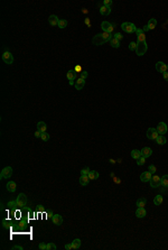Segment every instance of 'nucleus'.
I'll return each instance as SVG.
<instances>
[{
	"mask_svg": "<svg viewBox=\"0 0 168 250\" xmlns=\"http://www.w3.org/2000/svg\"><path fill=\"white\" fill-rule=\"evenodd\" d=\"M148 49V45L147 42H138L137 43V48H136V53L138 56H142V55L146 54Z\"/></svg>",
	"mask_w": 168,
	"mask_h": 250,
	"instance_id": "f257e3e1",
	"label": "nucleus"
},
{
	"mask_svg": "<svg viewBox=\"0 0 168 250\" xmlns=\"http://www.w3.org/2000/svg\"><path fill=\"white\" fill-rule=\"evenodd\" d=\"M85 24H86L88 27L91 26V25H90V19H88V18H86V19H85Z\"/></svg>",
	"mask_w": 168,
	"mask_h": 250,
	"instance_id": "603ef678",
	"label": "nucleus"
},
{
	"mask_svg": "<svg viewBox=\"0 0 168 250\" xmlns=\"http://www.w3.org/2000/svg\"><path fill=\"white\" fill-rule=\"evenodd\" d=\"M92 42H93V44L96 45V46H100V45H102V44H104V43H105V41L103 39V37H102V34H96V35L93 37Z\"/></svg>",
	"mask_w": 168,
	"mask_h": 250,
	"instance_id": "9d476101",
	"label": "nucleus"
},
{
	"mask_svg": "<svg viewBox=\"0 0 168 250\" xmlns=\"http://www.w3.org/2000/svg\"><path fill=\"white\" fill-rule=\"evenodd\" d=\"M65 249H66V250L73 249V247H72V243H71V245H65Z\"/></svg>",
	"mask_w": 168,
	"mask_h": 250,
	"instance_id": "8fccbe9b",
	"label": "nucleus"
},
{
	"mask_svg": "<svg viewBox=\"0 0 168 250\" xmlns=\"http://www.w3.org/2000/svg\"><path fill=\"white\" fill-rule=\"evenodd\" d=\"M149 172H150L151 173V174H155V173L156 172H157V167H156V166L155 165H150V166H149Z\"/></svg>",
	"mask_w": 168,
	"mask_h": 250,
	"instance_id": "4c0bfd02",
	"label": "nucleus"
},
{
	"mask_svg": "<svg viewBox=\"0 0 168 250\" xmlns=\"http://www.w3.org/2000/svg\"><path fill=\"white\" fill-rule=\"evenodd\" d=\"M111 5H112L111 0H104V1H103V6H106V7H111Z\"/></svg>",
	"mask_w": 168,
	"mask_h": 250,
	"instance_id": "a19ab883",
	"label": "nucleus"
},
{
	"mask_svg": "<svg viewBox=\"0 0 168 250\" xmlns=\"http://www.w3.org/2000/svg\"><path fill=\"white\" fill-rule=\"evenodd\" d=\"M137 36H138V42H146V35H145V33L140 34V35H137Z\"/></svg>",
	"mask_w": 168,
	"mask_h": 250,
	"instance_id": "e433bc0d",
	"label": "nucleus"
},
{
	"mask_svg": "<svg viewBox=\"0 0 168 250\" xmlns=\"http://www.w3.org/2000/svg\"><path fill=\"white\" fill-rule=\"evenodd\" d=\"M41 139H42L43 141H47V140H50V134H47L46 131H45V132H42Z\"/></svg>",
	"mask_w": 168,
	"mask_h": 250,
	"instance_id": "72a5a7b5",
	"label": "nucleus"
},
{
	"mask_svg": "<svg viewBox=\"0 0 168 250\" xmlns=\"http://www.w3.org/2000/svg\"><path fill=\"white\" fill-rule=\"evenodd\" d=\"M156 26H157V20H156L155 18H151V19L148 21V25H147L148 29L149 30H152V29L156 28Z\"/></svg>",
	"mask_w": 168,
	"mask_h": 250,
	"instance_id": "4be33fe9",
	"label": "nucleus"
},
{
	"mask_svg": "<svg viewBox=\"0 0 168 250\" xmlns=\"http://www.w3.org/2000/svg\"><path fill=\"white\" fill-rule=\"evenodd\" d=\"M11 175H13V168L10 166H7L1 171V174H0V177L1 178H10Z\"/></svg>",
	"mask_w": 168,
	"mask_h": 250,
	"instance_id": "423d86ee",
	"label": "nucleus"
},
{
	"mask_svg": "<svg viewBox=\"0 0 168 250\" xmlns=\"http://www.w3.org/2000/svg\"><path fill=\"white\" fill-rule=\"evenodd\" d=\"M146 203H147L146 197H141V199H139L138 201H137V206H138V208H145Z\"/></svg>",
	"mask_w": 168,
	"mask_h": 250,
	"instance_id": "bb28decb",
	"label": "nucleus"
},
{
	"mask_svg": "<svg viewBox=\"0 0 168 250\" xmlns=\"http://www.w3.org/2000/svg\"><path fill=\"white\" fill-rule=\"evenodd\" d=\"M80 184L82 185V186H85V185H87L88 184V182H90L91 180L88 178V175H81V177H80Z\"/></svg>",
	"mask_w": 168,
	"mask_h": 250,
	"instance_id": "aec40b11",
	"label": "nucleus"
},
{
	"mask_svg": "<svg viewBox=\"0 0 168 250\" xmlns=\"http://www.w3.org/2000/svg\"><path fill=\"white\" fill-rule=\"evenodd\" d=\"M156 129H157V131H158V134H159V135H165L167 132V130H168L167 125L165 122H159Z\"/></svg>",
	"mask_w": 168,
	"mask_h": 250,
	"instance_id": "9b49d317",
	"label": "nucleus"
},
{
	"mask_svg": "<svg viewBox=\"0 0 168 250\" xmlns=\"http://www.w3.org/2000/svg\"><path fill=\"white\" fill-rule=\"evenodd\" d=\"M75 89H76V90H78V91H80V90H82V89H83L84 88V85H85V80H83V79H78L77 80V81H76L75 82Z\"/></svg>",
	"mask_w": 168,
	"mask_h": 250,
	"instance_id": "4468645a",
	"label": "nucleus"
},
{
	"mask_svg": "<svg viewBox=\"0 0 168 250\" xmlns=\"http://www.w3.org/2000/svg\"><path fill=\"white\" fill-rule=\"evenodd\" d=\"M16 187H17V185L14 181H10L7 183V191L8 192H10V193L15 192V191H16Z\"/></svg>",
	"mask_w": 168,
	"mask_h": 250,
	"instance_id": "6ab92c4d",
	"label": "nucleus"
},
{
	"mask_svg": "<svg viewBox=\"0 0 168 250\" xmlns=\"http://www.w3.org/2000/svg\"><path fill=\"white\" fill-rule=\"evenodd\" d=\"M41 136H42V132H41V131H38V130H37V131L35 132V137H37V138L39 137V138H41Z\"/></svg>",
	"mask_w": 168,
	"mask_h": 250,
	"instance_id": "09e8293b",
	"label": "nucleus"
},
{
	"mask_svg": "<svg viewBox=\"0 0 168 250\" xmlns=\"http://www.w3.org/2000/svg\"><path fill=\"white\" fill-rule=\"evenodd\" d=\"M102 37H103V39H104L105 42H110L112 38H113L111 34H110V33H106V32H103V33H102Z\"/></svg>",
	"mask_w": 168,
	"mask_h": 250,
	"instance_id": "c756f323",
	"label": "nucleus"
},
{
	"mask_svg": "<svg viewBox=\"0 0 168 250\" xmlns=\"http://www.w3.org/2000/svg\"><path fill=\"white\" fill-rule=\"evenodd\" d=\"M136 215H137V218H140V219L145 218L147 215V211L145 210V208H138L136 211Z\"/></svg>",
	"mask_w": 168,
	"mask_h": 250,
	"instance_id": "2eb2a0df",
	"label": "nucleus"
},
{
	"mask_svg": "<svg viewBox=\"0 0 168 250\" xmlns=\"http://www.w3.org/2000/svg\"><path fill=\"white\" fill-rule=\"evenodd\" d=\"M161 185V177L159 176H152L151 180H150V186L152 187V189H157V187H159Z\"/></svg>",
	"mask_w": 168,
	"mask_h": 250,
	"instance_id": "6e6552de",
	"label": "nucleus"
},
{
	"mask_svg": "<svg viewBox=\"0 0 168 250\" xmlns=\"http://www.w3.org/2000/svg\"><path fill=\"white\" fill-rule=\"evenodd\" d=\"M46 129H47V126H46V123H45L44 121H39L37 123V130L38 131L45 132V131H46Z\"/></svg>",
	"mask_w": 168,
	"mask_h": 250,
	"instance_id": "5701e85b",
	"label": "nucleus"
},
{
	"mask_svg": "<svg viewBox=\"0 0 168 250\" xmlns=\"http://www.w3.org/2000/svg\"><path fill=\"white\" fill-rule=\"evenodd\" d=\"M122 37H123V36H122L120 33H117V34H114V38H117L118 41H120V39H122Z\"/></svg>",
	"mask_w": 168,
	"mask_h": 250,
	"instance_id": "c03bdc74",
	"label": "nucleus"
},
{
	"mask_svg": "<svg viewBox=\"0 0 168 250\" xmlns=\"http://www.w3.org/2000/svg\"><path fill=\"white\" fill-rule=\"evenodd\" d=\"M100 12L102 16H108L111 12V7H106V6H101L100 7Z\"/></svg>",
	"mask_w": 168,
	"mask_h": 250,
	"instance_id": "dca6fc26",
	"label": "nucleus"
},
{
	"mask_svg": "<svg viewBox=\"0 0 168 250\" xmlns=\"http://www.w3.org/2000/svg\"><path fill=\"white\" fill-rule=\"evenodd\" d=\"M121 28L123 29V32H126L128 34L136 33V30H137L136 25L132 24V23H128V21H126V23H123L121 25Z\"/></svg>",
	"mask_w": 168,
	"mask_h": 250,
	"instance_id": "f03ea898",
	"label": "nucleus"
},
{
	"mask_svg": "<svg viewBox=\"0 0 168 250\" xmlns=\"http://www.w3.org/2000/svg\"><path fill=\"white\" fill-rule=\"evenodd\" d=\"M16 203H17V206H19V208H23V206L26 205L27 203V197L24 193H20L19 195H18L17 200H16Z\"/></svg>",
	"mask_w": 168,
	"mask_h": 250,
	"instance_id": "20e7f679",
	"label": "nucleus"
},
{
	"mask_svg": "<svg viewBox=\"0 0 168 250\" xmlns=\"http://www.w3.org/2000/svg\"><path fill=\"white\" fill-rule=\"evenodd\" d=\"M136 33H137V35H140V34H143L145 32H143V29H142V28H141V29H140V28H137Z\"/></svg>",
	"mask_w": 168,
	"mask_h": 250,
	"instance_id": "49530a36",
	"label": "nucleus"
},
{
	"mask_svg": "<svg viewBox=\"0 0 168 250\" xmlns=\"http://www.w3.org/2000/svg\"><path fill=\"white\" fill-rule=\"evenodd\" d=\"M52 221H53V223L56 224V226H61V224L63 223V218L61 214H54L53 217H52Z\"/></svg>",
	"mask_w": 168,
	"mask_h": 250,
	"instance_id": "f8f14e48",
	"label": "nucleus"
},
{
	"mask_svg": "<svg viewBox=\"0 0 168 250\" xmlns=\"http://www.w3.org/2000/svg\"><path fill=\"white\" fill-rule=\"evenodd\" d=\"M163 76H164V80H165V81H167V82H168V72L163 73Z\"/></svg>",
	"mask_w": 168,
	"mask_h": 250,
	"instance_id": "de8ad7c7",
	"label": "nucleus"
},
{
	"mask_svg": "<svg viewBox=\"0 0 168 250\" xmlns=\"http://www.w3.org/2000/svg\"><path fill=\"white\" fill-rule=\"evenodd\" d=\"M161 185L164 187H168V175H164L161 177Z\"/></svg>",
	"mask_w": 168,
	"mask_h": 250,
	"instance_id": "473e14b6",
	"label": "nucleus"
},
{
	"mask_svg": "<svg viewBox=\"0 0 168 250\" xmlns=\"http://www.w3.org/2000/svg\"><path fill=\"white\" fill-rule=\"evenodd\" d=\"M39 249H42V250H45L46 249V247H47V245L46 243H44V242H42V243H39Z\"/></svg>",
	"mask_w": 168,
	"mask_h": 250,
	"instance_id": "37998d69",
	"label": "nucleus"
},
{
	"mask_svg": "<svg viewBox=\"0 0 168 250\" xmlns=\"http://www.w3.org/2000/svg\"><path fill=\"white\" fill-rule=\"evenodd\" d=\"M56 249H57V247H56V245H55V243H53V242L47 243L46 250H56Z\"/></svg>",
	"mask_w": 168,
	"mask_h": 250,
	"instance_id": "f704fd0d",
	"label": "nucleus"
},
{
	"mask_svg": "<svg viewBox=\"0 0 168 250\" xmlns=\"http://www.w3.org/2000/svg\"><path fill=\"white\" fill-rule=\"evenodd\" d=\"M48 21H50V24L52 25V26H56V25H58V17L56 16V15H51L50 18H48Z\"/></svg>",
	"mask_w": 168,
	"mask_h": 250,
	"instance_id": "f3484780",
	"label": "nucleus"
},
{
	"mask_svg": "<svg viewBox=\"0 0 168 250\" xmlns=\"http://www.w3.org/2000/svg\"><path fill=\"white\" fill-rule=\"evenodd\" d=\"M91 171L88 168H83L81 171V175H88V173H90Z\"/></svg>",
	"mask_w": 168,
	"mask_h": 250,
	"instance_id": "ea45409f",
	"label": "nucleus"
},
{
	"mask_svg": "<svg viewBox=\"0 0 168 250\" xmlns=\"http://www.w3.org/2000/svg\"><path fill=\"white\" fill-rule=\"evenodd\" d=\"M113 27H114V25H112L109 21H102V24H101V28H102L103 32H106L110 34L113 32Z\"/></svg>",
	"mask_w": 168,
	"mask_h": 250,
	"instance_id": "7ed1b4c3",
	"label": "nucleus"
},
{
	"mask_svg": "<svg viewBox=\"0 0 168 250\" xmlns=\"http://www.w3.org/2000/svg\"><path fill=\"white\" fill-rule=\"evenodd\" d=\"M163 201H164V199H163V196L161 195H157L154 199V204L155 205H160L161 203H163Z\"/></svg>",
	"mask_w": 168,
	"mask_h": 250,
	"instance_id": "c85d7f7f",
	"label": "nucleus"
},
{
	"mask_svg": "<svg viewBox=\"0 0 168 250\" xmlns=\"http://www.w3.org/2000/svg\"><path fill=\"white\" fill-rule=\"evenodd\" d=\"M142 29H143V32H147V30H149V29H148V27H147V26H145V27H143V28H142Z\"/></svg>",
	"mask_w": 168,
	"mask_h": 250,
	"instance_id": "864d4df0",
	"label": "nucleus"
},
{
	"mask_svg": "<svg viewBox=\"0 0 168 250\" xmlns=\"http://www.w3.org/2000/svg\"><path fill=\"white\" fill-rule=\"evenodd\" d=\"M99 173H97L96 171H91L90 173H88V178H90L91 181H94V180H97L99 178Z\"/></svg>",
	"mask_w": 168,
	"mask_h": 250,
	"instance_id": "b1692460",
	"label": "nucleus"
},
{
	"mask_svg": "<svg viewBox=\"0 0 168 250\" xmlns=\"http://www.w3.org/2000/svg\"><path fill=\"white\" fill-rule=\"evenodd\" d=\"M2 61H4L6 64H8V65L13 64L14 63V56H13V54L9 53V52H5V53L2 54Z\"/></svg>",
	"mask_w": 168,
	"mask_h": 250,
	"instance_id": "0eeeda50",
	"label": "nucleus"
},
{
	"mask_svg": "<svg viewBox=\"0 0 168 250\" xmlns=\"http://www.w3.org/2000/svg\"><path fill=\"white\" fill-rule=\"evenodd\" d=\"M81 69H82V67H81L80 65H77V66L75 67V71H76V72H80V71H81Z\"/></svg>",
	"mask_w": 168,
	"mask_h": 250,
	"instance_id": "3c124183",
	"label": "nucleus"
},
{
	"mask_svg": "<svg viewBox=\"0 0 168 250\" xmlns=\"http://www.w3.org/2000/svg\"><path fill=\"white\" fill-rule=\"evenodd\" d=\"M156 141H157L158 145H165V144H166V141H167V139H166V137H165L164 135H159L157 137V139H156Z\"/></svg>",
	"mask_w": 168,
	"mask_h": 250,
	"instance_id": "393cba45",
	"label": "nucleus"
},
{
	"mask_svg": "<svg viewBox=\"0 0 168 250\" xmlns=\"http://www.w3.org/2000/svg\"><path fill=\"white\" fill-rule=\"evenodd\" d=\"M137 160H138V162H137V164H138L139 166H142V165H143V164H145V163H146V157H143V156H140V157H139V158L137 159Z\"/></svg>",
	"mask_w": 168,
	"mask_h": 250,
	"instance_id": "c9c22d12",
	"label": "nucleus"
},
{
	"mask_svg": "<svg viewBox=\"0 0 168 250\" xmlns=\"http://www.w3.org/2000/svg\"><path fill=\"white\" fill-rule=\"evenodd\" d=\"M67 79H68V81H74V80L77 78V72L76 71H68L66 74Z\"/></svg>",
	"mask_w": 168,
	"mask_h": 250,
	"instance_id": "412c9836",
	"label": "nucleus"
},
{
	"mask_svg": "<svg viewBox=\"0 0 168 250\" xmlns=\"http://www.w3.org/2000/svg\"><path fill=\"white\" fill-rule=\"evenodd\" d=\"M110 45L112 46V47H114V48H119L120 47V41H118L117 38H112L111 41H110Z\"/></svg>",
	"mask_w": 168,
	"mask_h": 250,
	"instance_id": "cd10ccee",
	"label": "nucleus"
},
{
	"mask_svg": "<svg viewBox=\"0 0 168 250\" xmlns=\"http://www.w3.org/2000/svg\"><path fill=\"white\" fill-rule=\"evenodd\" d=\"M13 249H15V250H24L23 247H21V246H18V245L14 246V247H13Z\"/></svg>",
	"mask_w": 168,
	"mask_h": 250,
	"instance_id": "a18cd8bd",
	"label": "nucleus"
},
{
	"mask_svg": "<svg viewBox=\"0 0 168 250\" xmlns=\"http://www.w3.org/2000/svg\"><path fill=\"white\" fill-rule=\"evenodd\" d=\"M152 177V174L150 172H143L141 175H140V180H141V182H150Z\"/></svg>",
	"mask_w": 168,
	"mask_h": 250,
	"instance_id": "ddd939ff",
	"label": "nucleus"
},
{
	"mask_svg": "<svg viewBox=\"0 0 168 250\" xmlns=\"http://www.w3.org/2000/svg\"><path fill=\"white\" fill-rule=\"evenodd\" d=\"M87 75H88V74H87V72H86V71H83V72H81V79L85 80V79L87 78Z\"/></svg>",
	"mask_w": 168,
	"mask_h": 250,
	"instance_id": "79ce46f5",
	"label": "nucleus"
},
{
	"mask_svg": "<svg viewBox=\"0 0 168 250\" xmlns=\"http://www.w3.org/2000/svg\"><path fill=\"white\" fill-rule=\"evenodd\" d=\"M72 247H73V249H78V248L81 247V240H80V239H75V240H73Z\"/></svg>",
	"mask_w": 168,
	"mask_h": 250,
	"instance_id": "2f4dec72",
	"label": "nucleus"
},
{
	"mask_svg": "<svg viewBox=\"0 0 168 250\" xmlns=\"http://www.w3.org/2000/svg\"><path fill=\"white\" fill-rule=\"evenodd\" d=\"M156 70H157V72H159V73H165V72H167V70H168V65L165 64L164 62H157V63H156Z\"/></svg>",
	"mask_w": 168,
	"mask_h": 250,
	"instance_id": "1a4fd4ad",
	"label": "nucleus"
},
{
	"mask_svg": "<svg viewBox=\"0 0 168 250\" xmlns=\"http://www.w3.org/2000/svg\"><path fill=\"white\" fill-rule=\"evenodd\" d=\"M140 156H141V150L133 149L132 152H131V157H132L133 159H138Z\"/></svg>",
	"mask_w": 168,
	"mask_h": 250,
	"instance_id": "a878e982",
	"label": "nucleus"
},
{
	"mask_svg": "<svg viewBox=\"0 0 168 250\" xmlns=\"http://www.w3.org/2000/svg\"><path fill=\"white\" fill-rule=\"evenodd\" d=\"M151 154H152V150H151V148H149V147H145L141 149V156L146 157V158H147V157H150Z\"/></svg>",
	"mask_w": 168,
	"mask_h": 250,
	"instance_id": "a211bd4d",
	"label": "nucleus"
},
{
	"mask_svg": "<svg viewBox=\"0 0 168 250\" xmlns=\"http://www.w3.org/2000/svg\"><path fill=\"white\" fill-rule=\"evenodd\" d=\"M136 48H137V44L136 43H130L129 44V49H131V51H136Z\"/></svg>",
	"mask_w": 168,
	"mask_h": 250,
	"instance_id": "58836bf2",
	"label": "nucleus"
},
{
	"mask_svg": "<svg viewBox=\"0 0 168 250\" xmlns=\"http://www.w3.org/2000/svg\"><path fill=\"white\" fill-rule=\"evenodd\" d=\"M159 136V134H158L157 129L155 128H149L147 130V138L150 140H156L157 139V137Z\"/></svg>",
	"mask_w": 168,
	"mask_h": 250,
	"instance_id": "39448f33",
	"label": "nucleus"
},
{
	"mask_svg": "<svg viewBox=\"0 0 168 250\" xmlns=\"http://www.w3.org/2000/svg\"><path fill=\"white\" fill-rule=\"evenodd\" d=\"M67 24H68V21H67L66 19H61L58 21V25H57V26H58L61 29H64L65 27H67Z\"/></svg>",
	"mask_w": 168,
	"mask_h": 250,
	"instance_id": "7c9ffc66",
	"label": "nucleus"
}]
</instances>
